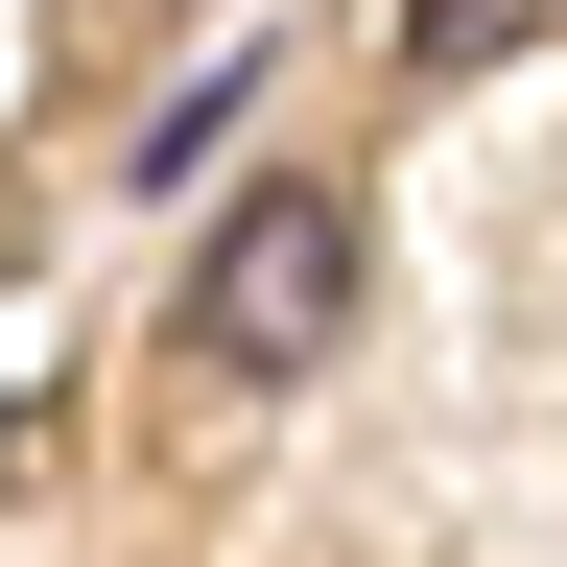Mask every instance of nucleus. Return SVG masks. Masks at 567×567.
Listing matches in <instances>:
<instances>
[{
  "label": "nucleus",
  "instance_id": "f257e3e1",
  "mask_svg": "<svg viewBox=\"0 0 567 567\" xmlns=\"http://www.w3.org/2000/svg\"><path fill=\"white\" fill-rule=\"evenodd\" d=\"M354 331V189H237L213 213V260H189V354L213 379H308V354Z\"/></svg>",
  "mask_w": 567,
  "mask_h": 567
},
{
  "label": "nucleus",
  "instance_id": "f03ea898",
  "mask_svg": "<svg viewBox=\"0 0 567 567\" xmlns=\"http://www.w3.org/2000/svg\"><path fill=\"white\" fill-rule=\"evenodd\" d=\"M544 24H567V0H402V48H425V71H496V48H544Z\"/></svg>",
  "mask_w": 567,
  "mask_h": 567
}]
</instances>
